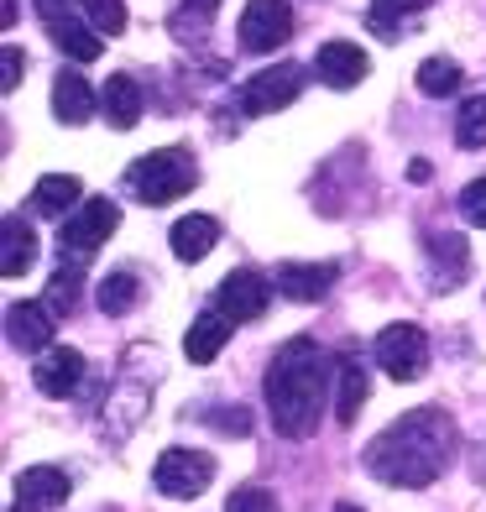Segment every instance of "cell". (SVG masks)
Segmentation results:
<instances>
[{"label":"cell","instance_id":"6da1fadb","mask_svg":"<svg viewBox=\"0 0 486 512\" xmlns=\"http://www.w3.org/2000/svg\"><path fill=\"white\" fill-rule=\"evenodd\" d=\"M455 455V424L439 408H413L366 445V471L382 486H434Z\"/></svg>","mask_w":486,"mask_h":512},{"label":"cell","instance_id":"7a4b0ae2","mask_svg":"<svg viewBox=\"0 0 486 512\" xmlns=\"http://www.w3.org/2000/svg\"><path fill=\"white\" fill-rule=\"evenodd\" d=\"M335 387V361L314 335H293L267 366V413L283 439H309L319 429L324 398Z\"/></svg>","mask_w":486,"mask_h":512},{"label":"cell","instance_id":"3957f363","mask_svg":"<svg viewBox=\"0 0 486 512\" xmlns=\"http://www.w3.org/2000/svg\"><path fill=\"white\" fill-rule=\"evenodd\" d=\"M126 183H131V194L142 204H173V199H183L199 183V168H194V157L183 147H162V152L136 157Z\"/></svg>","mask_w":486,"mask_h":512},{"label":"cell","instance_id":"277c9868","mask_svg":"<svg viewBox=\"0 0 486 512\" xmlns=\"http://www.w3.org/2000/svg\"><path fill=\"white\" fill-rule=\"evenodd\" d=\"M115 225H121V209H115L110 199H89V204H79L74 215L63 220V236H58L63 267H84L89 256H95V251L115 236Z\"/></svg>","mask_w":486,"mask_h":512},{"label":"cell","instance_id":"5b68a950","mask_svg":"<svg viewBox=\"0 0 486 512\" xmlns=\"http://www.w3.org/2000/svg\"><path fill=\"white\" fill-rule=\"evenodd\" d=\"M377 366L392 382H419L429 366V335L419 324H387L377 335Z\"/></svg>","mask_w":486,"mask_h":512},{"label":"cell","instance_id":"8992f818","mask_svg":"<svg viewBox=\"0 0 486 512\" xmlns=\"http://www.w3.org/2000/svg\"><path fill=\"white\" fill-rule=\"evenodd\" d=\"M152 481H157V492L162 497H199L204 486L215 481V460L210 455H199V450H162L157 465H152Z\"/></svg>","mask_w":486,"mask_h":512},{"label":"cell","instance_id":"52a82bcc","mask_svg":"<svg viewBox=\"0 0 486 512\" xmlns=\"http://www.w3.org/2000/svg\"><path fill=\"white\" fill-rule=\"evenodd\" d=\"M298 89H304V68H298V63H272V68H262V74H251L241 84L236 100H241L246 115H272V110L293 105Z\"/></svg>","mask_w":486,"mask_h":512},{"label":"cell","instance_id":"ba28073f","mask_svg":"<svg viewBox=\"0 0 486 512\" xmlns=\"http://www.w3.org/2000/svg\"><path fill=\"white\" fill-rule=\"evenodd\" d=\"M236 32H241L246 53H272L277 42L293 37V6H288V0H246Z\"/></svg>","mask_w":486,"mask_h":512},{"label":"cell","instance_id":"9c48e42d","mask_svg":"<svg viewBox=\"0 0 486 512\" xmlns=\"http://www.w3.org/2000/svg\"><path fill=\"white\" fill-rule=\"evenodd\" d=\"M267 304H272V283L262 272H251V267H236L225 277V283L215 288V309L220 314H230L236 324H246V319H262L267 314Z\"/></svg>","mask_w":486,"mask_h":512},{"label":"cell","instance_id":"30bf717a","mask_svg":"<svg viewBox=\"0 0 486 512\" xmlns=\"http://www.w3.org/2000/svg\"><path fill=\"white\" fill-rule=\"evenodd\" d=\"M32 382H37L42 398H74L84 387V356L68 351V345H48L32 366Z\"/></svg>","mask_w":486,"mask_h":512},{"label":"cell","instance_id":"8fae6325","mask_svg":"<svg viewBox=\"0 0 486 512\" xmlns=\"http://www.w3.org/2000/svg\"><path fill=\"white\" fill-rule=\"evenodd\" d=\"M314 74L330 89H356L366 74H372V58H366L356 42H324V48L314 53Z\"/></svg>","mask_w":486,"mask_h":512},{"label":"cell","instance_id":"7c38bea8","mask_svg":"<svg viewBox=\"0 0 486 512\" xmlns=\"http://www.w3.org/2000/svg\"><path fill=\"white\" fill-rule=\"evenodd\" d=\"M335 262H283L277 267V293L293 298V304H319L324 293L335 288Z\"/></svg>","mask_w":486,"mask_h":512},{"label":"cell","instance_id":"4fadbf2b","mask_svg":"<svg viewBox=\"0 0 486 512\" xmlns=\"http://www.w3.org/2000/svg\"><path fill=\"white\" fill-rule=\"evenodd\" d=\"M68 502V476L58 465H32L16 476V512H48Z\"/></svg>","mask_w":486,"mask_h":512},{"label":"cell","instance_id":"5bb4252c","mask_svg":"<svg viewBox=\"0 0 486 512\" xmlns=\"http://www.w3.org/2000/svg\"><path fill=\"white\" fill-rule=\"evenodd\" d=\"M53 309L48 304H11L6 309V335H11V345L16 351H32V356H42L53 345Z\"/></svg>","mask_w":486,"mask_h":512},{"label":"cell","instance_id":"9a60e30c","mask_svg":"<svg viewBox=\"0 0 486 512\" xmlns=\"http://www.w3.org/2000/svg\"><path fill=\"white\" fill-rule=\"evenodd\" d=\"M42 27H48V37H53L74 63H95V58H100V32H95V27H84V21L74 16V6L42 11Z\"/></svg>","mask_w":486,"mask_h":512},{"label":"cell","instance_id":"2e32d148","mask_svg":"<svg viewBox=\"0 0 486 512\" xmlns=\"http://www.w3.org/2000/svg\"><path fill=\"white\" fill-rule=\"evenodd\" d=\"M84 199L79 189V178L74 173H42L37 178V189H32V215L42 220H63V215H74V204Z\"/></svg>","mask_w":486,"mask_h":512},{"label":"cell","instance_id":"e0dca14e","mask_svg":"<svg viewBox=\"0 0 486 512\" xmlns=\"http://www.w3.org/2000/svg\"><path fill=\"white\" fill-rule=\"evenodd\" d=\"M230 330H236V319L230 314H220V309H204L194 324H189V335H183V351H189V361H215L220 351H225V340H230Z\"/></svg>","mask_w":486,"mask_h":512},{"label":"cell","instance_id":"ac0fdd59","mask_svg":"<svg viewBox=\"0 0 486 512\" xmlns=\"http://www.w3.org/2000/svg\"><path fill=\"white\" fill-rule=\"evenodd\" d=\"M471 272V256L460 236H429V283L434 288H460Z\"/></svg>","mask_w":486,"mask_h":512},{"label":"cell","instance_id":"d6986e66","mask_svg":"<svg viewBox=\"0 0 486 512\" xmlns=\"http://www.w3.org/2000/svg\"><path fill=\"white\" fill-rule=\"evenodd\" d=\"M100 110H105V121L115 131H131L136 121H142V89H136V79L110 74L105 89H100Z\"/></svg>","mask_w":486,"mask_h":512},{"label":"cell","instance_id":"ffe728a7","mask_svg":"<svg viewBox=\"0 0 486 512\" xmlns=\"http://www.w3.org/2000/svg\"><path fill=\"white\" fill-rule=\"evenodd\" d=\"M0 272L6 277H21V272H32L37 262V236H32V225L27 215H6V225H0Z\"/></svg>","mask_w":486,"mask_h":512},{"label":"cell","instance_id":"44dd1931","mask_svg":"<svg viewBox=\"0 0 486 512\" xmlns=\"http://www.w3.org/2000/svg\"><path fill=\"white\" fill-rule=\"evenodd\" d=\"M168 241H173L178 262H204V256L215 251V241H220V225H215L210 215H183V220L168 230Z\"/></svg>","mask_w":486,"mask_h":512},{"label":"cell","instance_id":"7402d4cb","mask_svg":"<svg viewBox=\"0 0 486 512\" xmlns=\"http://www.w3.org/2000/svg\"><path fill=\"white\" fill-rule=\"evenodd\" d=\"M53 115L63 126H84L89 115H95V89H89L79 74H68V68H63V74L53 79Z\"/></svg>","mask_w":486,"mask_h":512},{"label":"cell","instance_id":"603a6c76","mask_svg":"<svg viewBox=\"0 0 486 512\" xmlns=\"http://www.w3.org/2000/svg\"><path fill=\"white\" fill-rule=\"evenodd\" d=\"M335 418L340 424H356L361 418V408H366V366L356 361V356H340L335 361Z\"/></svg>","mask_w":486,"mask_h":512},{"label":"cell","instance_id":"cb8c5ba5","mask_svg":"<svg viewBox=\"0 0 486 512\" xmlns=\"http://www.w3.org/2000/svg\"><path fill=\"white\" fill-rule=\"evenodd\" d=\"M95 304H100V314H110V319L131 314L136 304H142V283H136V272H110L105 283H100V293H95Z\"/></svg>","mask_w":486,"mask_h":512},{"label":"cell","instance_id":"d4e9b609","mask_svg":"<svg viewBox=\"0 0 486 512\" xmlns=\"http://www.w3.org/2000/svg\"><path fill=\"white\" fill-rule=\"evenodd\" d=\"M413 84H419L429 100H445V95L460 89V63L455 58H424L419 74H413Z\"/></svg>","mask_w":486,"mask_h":512},{"label":"cell","instance_id":"484cf974","mask_svg":"<svg viewBox=\"0 0 486 512\" xmlns=\"http://www.w3.org/2000/svg\"><path fill=\"white\" fill-rule=\"evenodd\" d=\"M455 142H460V147H486V95L460 100V115H455Z\"/></svg>","mask_w":486,"mask_h":512},{"label":"cell","instance_id":"4316f807","mask_svg":"<svg viewBox=\"0 0 486 512\" xmlns=\"http://www.w3.org/2000/svg\"><path fill=\"white\" fill-rule=\"evenodd\" d=\"M79 11H84V21L100 37H115L126 27V6H121V0H79Z\"/></svg>","mask_w":486,"mask_h":512},{"label":"cell","instance_id":"83f0119b","mask_svg":"<svg viewBox=\"0 0 486 512\" xmlns=\"http://www.w3.org/2000/svg\"><path fill=\"white\" fill-rule=\"evenodd\" d=\"M74 293H79V267H63L53 283H48V298H42V304L63 319V314H74Z\"/></svg>","mask_w":486,"mask_h":512},{"label":"cell","instance_id":"f1b7e54d","mask_svg":"<svg viewBox=\"0 0 486 512\" xmlns=\"http://www.w3.org/2000/svg\"><path fill=\"white\" fill-rule=\"evenodd\" d=\"M429 0H372V27L377 32H392L403 16H419Z\"/></svg>","mask_w":486,"mask_h":512},{"label":"cell","instance_id":"f546056e","mask_svg":"<svg viewBox=\"0 0 486 512\" xmlns=\"http://www.w3.org/2000/svg\"><path fill=\"white\" fill-rule=\"evenodd\" d=\"M225 512H283V507H277V497L267 492V486H236Z\"/></svg>","mask_w":486,"mask_h":512},{"label":"cell","instance_id":"4dcf8cb0","mask_svg":"<svg viewBox=\"0 0 486 512\" xmlns=\"http://www.w3.org/2000/svg\"><path fill=\"white\" fill-rule=\"evenodd\" d=\"M460 215H466L476 230H486V178L466 183V194H460Z\"/></svg>","mask_w":486,"mask_h":512},{"label":"cell","instance_id":"1f68e13d","mask_svg":"<svg viewBox=\"0 0 486 512\" xmlns=\"http://www.w3.org/2000/svg\"><path fill=\"white\" fill-rule=\"evenodd\" d=\"M210 424H215L220 434L246 439V434H251V413H246V408H215V413H210Z\"/></svg>","mask_w":486,"mask_h":512},{"label":"cell","instance_id":"d6a6232c","mask_svg":"<svg viewBox=\"0 0 486 512\" xmlns=\"http://www.w3.org/2000/svg\"><path fill=\"white\" fill-rule=\"evenodd\" d=\"M16 84H21V48H6V63H0V89L11 95Z\"/></svg>","mask_w":486,"mask_h":512},{"label":"cell","instance_id":"836d02e7","mask_svg":"<svg viewBox=\"0 0 486 512\" xmlns=\"http://www.w3.org/2000/svg\"><path fill=\"white\" fill-rule=\"evenodd\" d=\"M408 178H413V183H429V162L413 157V162H408Z\"/></svg>","mask_w":486,"mask_h":512},{"label":"cell","instance_id":"e575fe53","mask_svg":"<svg viewBox=\"0 0 486 512\" xmlns=\"http://www.w3.org/2000/svg\"><path fill=\"white\" fill-rule=\"evenodd\" d=\"M63 6H74V0H37V16L42 11H63Z\"/></svg>","mask_w":486,"mask_h":512},{"label":"cell","instance_id":"d590c367","mask_svg":"<svg viewBox=\"0 0 486 512\" xmlns=\"http://www.w3.org/2000/svg\"><path fill=\"white\" fill-rule=\"evenodd\" d=\"M335 512H361V507H356V502H340V507H335Z\"/></svg>","mask_w":486,"mask_h":512}]
</instances>
